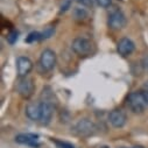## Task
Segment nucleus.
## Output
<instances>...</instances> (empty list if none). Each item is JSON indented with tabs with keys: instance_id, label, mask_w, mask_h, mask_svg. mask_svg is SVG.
I'll return each mask as SVG.
<instances>
[{
	"instance_id": "nucleus-6",
	"label": "nucleus",
	"mask_w": 148,
	"mask_h": 148,
	"mask_svg": "<svg viewBox=\"0 0 148 148\" xmlns=\"http://www.w3.org/2000/svg\"><path fill=\"white\" fill-rule=\"evenodd\" d=\"M41 118H40V123L43 126H47L50 124L53 117H54V103L53 101H48V100H41Z\"/></svg>"
},
{
	"instance_id": "nucleus-9",
	"label": "nucleus",
	"mask_w": 148,
	"mask_h": 148,
	"mask_svg": "<svg viewBox=\"0 0 148 148\" xmlns=\"http://www.w3.org/2000/svg\"><path fill=\"white\" fill-rule=\"evenodd\" d=\"M108 121L114 128H121L126 125L127 117L121 110H112L108 114Z\"/></svg>"
},
{
	"instance_id": "nucleus-4",
	"label": "nucleus",
	"mask_w": 148,
	"mask_h": 148,
	"mask_svg": "<svg viewBox=\"0 0 148 148\" xmlns=\"http://www.w3.org/2000/svg\"><path fill=\"white\" fill-rule=\"evenodd\" d=\"M107 25L112 30H119L126 25V16L120 10L111 12L107 18Z\"/></svg>"
},
{
	"instance_id": "nucleus-13",
	"label": "nucleus",
	"mask_w": 148,
	"mask_h": 148,
	"mask_svg": "<svg viewBox=\"0 0 148 148\" xmlns=\"http://www.w3.org/2000/svg\"><path fill=\"white\" fill-rule=\"evenodd\" d=\"M72 18L73 20H76L78 22H83L89 18V12L86 11L85 7L77 6L72 8Z\"/></svg>"
},
{
	"instance_id": "nucleus-11",
	"label": "nucleus",
	"mask_w": 148,
	"mask_h": 148,
	"mask_svg": "<svg viewBox=\"0 0 148 148\" xmlns=\"http://www.w3.org/2000/svg\"><path fill=\"white\" fill-rule=\"evenodd\" d=\"M15 141L18 143L27 145V146H30V147H34V148H38L40 146V143H39V136L35 135V134H32V133H21V134H18L15 136Z\"/></svg>"
},
{
	"instance_id": "nucleus-26",
	"label": "nucleus",
	"mask_w": 148,
	"mask_h": 148,
	"mask_svg": "<svg viewBox=\"0 0 148 148\" xmlns=\"http://www.w3.org/2000/svg\"><path fill=\"white\" fill-rule=\"evenodd\" d=\"M121 148H125V147H121Z\"/></svg>"
},
{
	"instance_id": "nucleus-23",
	"label": "nucleus",
	"mask_w": 148,
	"mask_h": 148,
	"mask_svg": "<svg viewBox=\"0 0 148 148\" xmlns=\"http://www.w3.org/2000/svg\"><path fill=\"white\" fill-rule=\"evenodd\" d=\"M141 93H142V96H143V98H145L146 104L148 105V92H147V91H141Z\"/></svg>"
},
{
	"instance_id": "nucleus-10",
	"label": "nucleus",
	"mask_w": 148,
	"mask_h": 148,
	"mask_svg": "<svg viewBox=\"0 0 148 148\" xmlns=\"http://www.w3.org/2000/svg\"><path fill=\"white\" fill-rule=\"evenodd\" d=\"M134 49H135V45L130 38H123L117 43V51L123 57L130 56L134 51Z\"/></svg>"
},
{
	"instance_id": "nucleus-19",
	"label": "nucleus",
	"mask_w": 148,
	"mask_h": 148,
	"mask_svg": "<svg viewBox=\"0 0 148 148\" xmlns=\"http://www.w3.org/2000/svg\"><path fill=\"white\" fill-rule=\"evenodd\" d=\"M71 7V0H63L61 5V12H65Z\"/></svg>"
},
{
	"instance_id": "nucleus-21",
	"label": "nucleus",
	"mask_w": 148,
	"mask_h": 148,
	"mask_svg": "<svg viewBox=\"0 0 148 148\" xmlns=\"http://www.w3.org/2000/svg\"><path fill=\"white\" fill-rule=\"evenodd\" d=\"M141 65L145 70H148V55H146L142 60H141Z\"/></svg>"
},
{
	"instance_id": "nucleus-24",
	"label": "nucleus",
	"mask_w": 148,
	"mask_h": 148,
	"mask_svg": "<svg viewBox=\"0 0 148 148\" xmlns=\"http://www.w3.org/2000/svg\"><path fill=\"white\" fill-rule=\"evenodd\" d=\"M101 148H108V147H106V146H104V147H101Z\"/></svg>"
},
{
	"instance_id": "nucleus-3",
	"label": "nucleus",
	"mask_w": 148,
	"mask_h": 148,
	"mask_svg": "<svg viewBox=\"0 0 148 148\" xmlns=\"http://www.w3.org/2000/svg\"><path fill=\"white\" fill-rule=\"evenodd\" d=\"M39 64L42 68L43 71H50L54 69L55 64H56V54L54 50L47 48L45 49L39 58Z\"/></svg>"
},
{
	"instance_id": "nucleus-18",
	"label": "nucleus",
	"mask_w": 148,
	"mask_h": 148,
	"mask_svg": "<svg viewBox=\"0 0 148 148\" xmlns=\"http://www.w3.org/2000/svg\"><path fill=\"white\" fill-rule=\"evenodd\" d=\"M55 145L57 146V148H75V146L69 143V142H65V141H58V140H55L54 141Z\"/></svg>"
},
{
	"instance_id": "nucleus-12",
	"label": "nucleus",
	"mask_w": 148,
	"mask_h": 148,
	"mask_svg": "<svg viewBox=\"0 0 148 148\" xmlns=\"http://www.w3.org/2000/svg\"><path fill=\"white\" fill-rule=\"evenodd\" d=\"M25 113L28 119L32 121H40L41 118V104L39 103H29L25 108Z\"/></svg>"
},
{
	"instance_id": "nucleus-17",
	"label": "nucleus",
	"mask_w": 148,
	"mask_h": 148,
	"mask_svg": "<svg viewBox=\"0 0 148 148\" xmlns=\"http://www.w3.org/2000/svg\"><path fill=\"white\" fill-rule=\"evenodd\" d=\"M77 4L81 5L82 7H85V8H90L93 6V0H76Z\"/></svg>"
},
{
	"instance_id": "nucleus-16",
	"label": "nucleus",
	"mask_w": 148,
	"mask_h": 148,
	"mask_svg": "<svg viewBox=\"0 0 148 148\" xmlns=\"http://www.w3.org/2000/svg\"><path fill=\"white\" fill-rule=\"evenodd\" d=\"M95 4L101 8H108L112 4V0H93Z\"/></svg>"
},
{
	"instance_id": "nucleus-2",
	"label": "nucleus",
	"mask_w": 148,
	"mask_h": 148,
	"mask_svg": "<svg viewBox=\"0 0 148 148\" xmlns=\"http://www.w3.org/2000/svg\"><path fill=\"white\" fill-rule=\"evenodd\" d=\"M127 106L130 107V110L132 111L133 113L135 114H140V113H143V111L147 106L146 101H145V98L141 93V91H134V92H131L127 97Z\"/></svg>"
},
{
	"instance_id": "nucleus-22",
	"label": "nucleus",
	"mask_w": 148,
	"mask_h": 148,
	"mask_svg": "<svg viewBox=\"0 0 148 148\" xmlns=\"http://www.w3.org/2000/svg\"><path fill=\"white\" fill-rule=\"evenodd\" d=\"M141 91H147V92H148V81H146V82L142 84V86H141Z\"/></svg>"
},
{
	"instance_id": "nucleus-5",
	"label": "nucleus",
	"mask_w": 148,
	"mask_h": 148,
	"mask_svg": "<svg viewBox=\"0 0 148 148\" xmlns=\"http://www.w3.org/2000/svg\"><path fill=\"white\" fill-rule=\"evenodd\" d=\"M34 83H33V79L28 78V77H23V78H20L18 84H16V91L18 93L25 98V99H28L33 96L34 93Z\"/></svg>"
},
{
	"instance_id": "nucleus-20",
	"label": "nucleus",
	"mask_w": 148,
	"mask_h": 148,
	"mask_svg": "<svg viewBox=\"0 0 148 148\" xmlns=\"http://www.w3.org/2000/svg\"><path fill=\"white\" fill-rule=\"evenodd\" d=\"M54 32H55V30H54V28H51V27H50V28H48L45 33H42V38H43V39H48V38H50V36L54 34Z\"/></svg>"
},
{
	"instance_id": "nucleus-14",
	"label": "nucleus",
	"mask_w": 148,
	"mask_h": 148,
	"mask_svg": "<svg viewBox=\"0 0 148 148\" xmlns=\"http://www.w3.org/2000/svg\"><path fill=\"white\" fill-rule=\"evenodd\" d=\"M41 39H43L42 38V34H40V33H38V32H33V33H30L27 38H26V42H28V43H32V42H35V41H39V40H41Z\"/></svg>"
},
{
	"instance_id": "nucleus-25",
	"label": "nucleus",
	"mask_w": 148,
	"mask_h": 148,
	"mask_svg": "<svg viewBox=\"0 0 148 148\" xmlns=\"http://www.w3.org/2000/svg\"><path fill=\"white\" fill-rule=\"evenodd\" d=\"M133 148H142V147H133Z\"/></svg>"
},
{
	"instance_id": "nucleus-7",
	"label": "nucleus",
	"mask_w": 148,
	"mask_h": 148,
	"mask_svg": "<svg viewBox=\"0 0 148 148\" xmlns=\"http://www.w3.org/2000/svg\"><path fill=\"white\" fill-rule=\"evenodd\" d=\"M33 69V62L27 56H20L16 58V71L20 78L27 77Z\"/></svg>"
},
{
	"instance_id": "nucleus-8",
	"label": "nucleus",
	"mask_w": 148,
	"mask_h": 148,
	"mask_svg": "<svg viewBox=\"0 0 148 148\" xmlns=\"http://www.w3.org/2000/svg\"><path fill=\"white\" fill-rule=\"evenodd\" d=\"M96 131L95 124L89 119H81L75 125V132L81 136H89Z\"/></svg>"
},
{
	"instance_id": "nucleus-15",
	"label": "nucleus",
	"mask_w": 148,
	"mask_h": 148,
	"mask_svg": "<svg viewBox=\"0 0 148 148\" xmlns=\"http://www.w3.org/2000/svg\"><path fill=\"white\" fill-rule=\"evenodd\" d=\"M18 35H19V33L16 32V30H12V32H10L8 34H7V42L10 43V45H14L16 41H18Z\"/></svg>"
},
{
	"instance_id": "nucleus-1",
	"label": "nucleus",
	"mask_w": 148,
	"mask_h": 148,
	"mask_svg": "<svg viewBox=\"0 0 148 148\" xmlns=\"http://www.w3.org/2000/svg\"><path fill=\"white\" fill-rule=\"evenodd\" d=\"M71 49L78 56H88V55H90L92 53L93 43L86 38L78 36V38L73 39V41L71 43Z\"/></svg>"
}]
</instances>
